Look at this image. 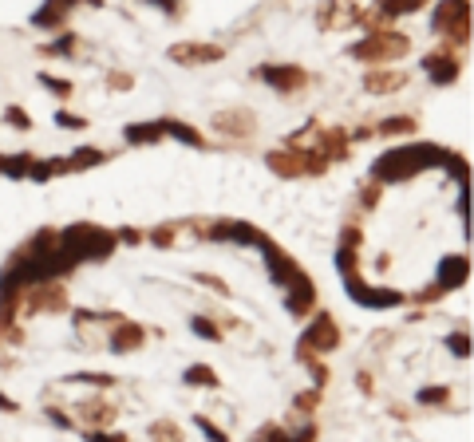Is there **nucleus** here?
<instances>
[{
	"label": "nucleus",
	"instance_id": "nucleus-1",
	"mask_svg": "<svg viewBox=\"0 0 474 442\" xmlns=\"http://www.w3.org/2000/svg\"><path fill=\"white\" fill-rule=\"evenodd\" d=\"M447 150L442 146H431V142H415V146H399V150H387V154L376 158V182H403L411 174H419L423 166H442Z\"/></svg>",
	"mask_w": 474,
	"mask_h": 442
},
{
	"label": "nucleus",
	"instance_id": "nucleus-2",
	"mask_svg": "<svg viewBox=\"0 0 474 442\" xmlns=\"http://www.w3.org/2000/svg\"><path fill=\"white\" fill-rule=\"evenodd\" d=\"M407 36H395V32H368L360 44L352 47V56L356 60H363V63H392V60H399L403 51H407Z\"/></svg>",
	"mask_w": 474,
	"mask_h": 442
},
{
	"label": "nucleus",
	"instance_id": "nucleus-3",
	"mask_svg": "<svg viewBox=\"0 0 474 442\" xmlns=\"http://www.w3.org/2000/svg\"><path fill=\"white\" fill-rule=\"evenodd\" d=\"M431 28L439 36H451V40H462L466 44V32H471V4L466 0H442L435 16H431Z\"/></svg>",
	"mask_w": 474,
	"mask_h": 442
},
{
	"label": "nucleus",
	"instance_id": "nucleus-4",
	"mask_svg": "<svg viewBox=\"0 0 474 442\" xmlns=\"http://www.w3.org/2000/svg\"><path fill=\"white\" fill-rule=\"evenodd\" d=\"M336 344H340V328L324 312L316 316L313 324H308V332L300 336V351H336Z\"/></svg>",
	"mask_w": 474,
	"mask_h": 442
},
{
	"label": "nucleus",
	"instance_id": "nucleus-5",
	"mask_svg": "<svg viewBox=\"0 0 474 442\" xmlns=\"http://www.w3.org/2000/svg\"><path fill=\"white\" fill-rule=\"evenodd\" d=\"M344 281H348V296L356 300V304H368V308H395V304H403V296H399L395 288H372V284H360L352 272H348Z\"/></svg>",
	"mask_w": 474,
	"mask_h": 442
},
{
	"label": "nucleus",
	"instance_id": "nucleus-6",
	"mask_svg": "<svg viewBox=\"0 0 474 442\" xmlns=\"http://www.w3.org/2000/svg\"><path fill=\"white\" fill-rule=\"evenodd\" d=\"M466 277H471V261L462 253L458 257H442L439 272H435V292H451L458 284H466Z\"/></svg>",
	"mask_w": 474,
	"mask_h": 442
},
{
	"label": "nucleus",
	"instance_id": "nucleus-7",
	"mask_svg": "<svg viewBox=\"0 0 474 442\" xmlns=\"http://www.w3.org/2000/svg\"><path fill=\"white\" fill-rule=\"evenodd\" d=\"M257 75L265 79V83H273L281 95H289V91H297V87H304V71L300 67H284V63H265V67H257Z\"/></svg>",
	"mask_w": 474,
	"mask_h": 442
},
{
	"label": "nucleus",
	"instance_id": "nucleus-8",
	"mask_svg": "<svg viewBox=\"0 0 474 442\" xmlns=\"http://www.w3.org/2000/svg\"><path fill=\"white\" fill-rule=\"evenodd\" d=\"M427 79L431 83H439V87H447V83H455L458 71H462V63L451 56V51H439V56H427Z\"/></svg>",
	"mask_w": 474,
	"mask_h": 442
},
{
	"label": "nucleus",
	"instance_id": "nucleus-9",
	"mask_svg": "<svg viewBox=\"0 0 474 442\" xmlns=\"http://www.w3.org/2000/svg\"><path fill=\"white\" fill-rule=\"evenodd\" d=\"M225 51L214 44H174L170 47V60L174 63H186V67H194V63H210V60H221Z\"/></svg>",
	"mask_w": 474,
	"mask_h": 442
},
{
	"label": "nucleus",
	"instance_id": "nucleus-10",
	"mask_svg": "<svg viewBox=\"0 0 474 442\" xmlns=\"http://www.w3.org/2000/svg\"><path fill=\"white\" fill-rule=\"evenodd\" d=\"M205 237H210V241H241V245H257V241H261V233H257L253 225H245V221H221V225H214Z\"/></svg>",
	"mask_w": 474,
	"mask_h": 442
},
{
	"label": "nucleus",
	"instance_id": "nucleus-11",
	"mask_svg": "<svg viewBox=\"0 0 474 442\" xmlns=\"http://www.w3.org/2000/svg\"><path fill=\"white\" fill-rule=\"evenodd\" d=\"M142 344V328L139 324H119V332L111 336V351H135Z\"/></svg>",
	"mask_w": 474,
	"mask_h": 442
},
{
	"label": "nucleus",
	"instance_id": "nucleus-12",
	"mask_svg": "<svg viewBox=\"0 0 474 442\" xmlns=\"http://www.w3.org/2000/svg\"><path fill=\"white\" fill-rule=\"evenodd\" d=\"M162 139V123H131L126 126V142H158Z\"/></svg>",
	"mask_w": 474,
	"mask_h": 442
},
{
	"label": "nucleus",
	"instance_id": "nucleus-13",
	"mask_svg": "<svg viewBox=\"0 0 474 442\" xmlns=\"http://www.w3.org/2000/svg\"><path fill=\"white\" fill-rule=\"evenodd\" d=\"M162 135H174V139L190 142V146H202L205 142L198 130H190V123H178V119H166V123H162Z\"/></svg>",
	"mask_w": 474,
	"mask_h": 442
},
{
	"label": "nucleus",
	"instance_id": "nucleus-14",
	"mask_svg": "<svg viewBox=\"0 0 474 442\" xmlns=\"http://www.w3.org/2000/svg\"><path fill=\"white\" fill-rule=\"evenodd\" d=\"M32 166V154H0V174L8 178H24Z\"/></svg>",
	"mask_w": 474,
	"mask_h": 442
},
{
	"label": "nucleus",
	"instance_id": "nucleus-15",
	"mask_svg": "<svg viewBox=\"0 0 474 442\" xmlns=\"http://www.w3.org/2000/svg\"><path fill=\"white\" fill-rule=\"evenodd\" d=\"M363 87H368V91H395V87H403V75H399V71H383V75H363Z\"/></svg>",
	"mask_w": 474,
	"mask_h": 442
},
{
	"label": "nucleus",
	"instance_id": "nucleus-16",
	"mask_svg": "<svg viewBox=\"0 0 474 442\" xmlns=\"http://www.w3.org/2000/svg\"><path fill=\"white\" fill-rule=\"evenodd\" d=\"M419 8H427V0H379L383 16H407V12H419Z\"/></svg>",
	"mask_w": 474,
	"mask_h": 442
},
{
	"label": "nucleus",
	"instance_id": "nucleus-17",
	"mask_svg": "<svg viewBox=\"0 0 474 442\" xmlns=\"http://www.w3.org/2000/svg\"><path fill=\"white\" fill-rule=\"evenodd\" d=\"M186 383L190 387H218V375H214V367L194 363V367H186Z\"/></svg>",
	"mask_w": 474,
	"mask_h": 442
},
{
	"label": "nucleus",
	"instance_id": "nucleus-18",
	"mask_svg": "<svg viewBox=\"0 0 474 442\" xmlns=\"http://www.w3.org/2000/svg\"><path fill=\"white\" fill-rule=\"evenodd\" d=\"M103 150H95V146H87V150H76V154L67 158V170H87V166H99L103 162Z\"/></svg>",
	"mask_w": 474,
	"mask_h": 442
},
{
	"label": "nucleus",
	"instance_id": "nucleus-19",
	"mask_svg": "<svg viewBox=\"0 0 474 442\" xmlns=\"http://www.w3.org/2000/svg\"><path fill=\"white\" fill-rule=\"evenodd\" d=\"M253 119L249 115H218V130H225V135H237V130H241V135H249L253 130Z\"/></svg>",
	"mask_w": 474,
	"mask_h": 442
},
{
	"label": "nucleus",
	"instance_id": "nucleus-20",
	"mask_svg": "<svg viewBox=\"0 0 474 442\" xmlns=\"http://www.w3.org/2000/svg\"><path fill=\"white\" fill-rule=\"evenodd\" d=\"M379 135H415V119L411 115H399V119H387L379 126Z\"/></svg>",
	"mask_w": 474,
	"mask_h": 442
},
{
	"label": "nucleus",
	"instance_id": "nucleus-21",
	"mask_svg": "<svg viewBox=\"0 0 474 442\" xmlns=\"http://www.w3.org/2000/svg\"><path fill=\"white\" fill-rule=\"evenodd\" d=\"M4 119L16 126V130H32V119H28V110H20V107H8L4 110Z\"/></svg>",
	"mask_w": 474,
	"mask_h": 442
},
{
	"label": "nucleus",
	"instance_id": "nucleus-22",
	"mask_svg": "<svg viewBox=\"0 0 474 442\" xmlns=\"http://www.w3.org/2000/svg\"><path fill=\"white\" fill-rule=\"evenodd\" d=\"M40 83H44V87H52V91H60V95H71V83H67V79H56V75H40Z\"/></svg>",
	"mask_w": 474,
	"mask_h": 442
},
{
	"label": "nucleus",
	"instance_id": "nucleus-23",
	"mask_svg": "<svg viewBox=\"0 0 474 442\" xmlns=\"http://www.w3.org/2000/svg\"><path fill=\"white\" fill-rule=\"evenodd\" d=\"M56 123H60L63 130H83V126H87L79 115H67V110H60V115H56Z\"/></svg>",
	"mask_w": 474,
	"mask_h": 442
},
{
	"label": "nucleus",
	"instance_id": "nucleus-24",
	"mask_svg": "<svg viewBox=\"0 0 474 442\" xmlns=\"http://www.w3.org/2000/svg\"><path fill=\"white\" fill-rule=\"evenodd\" d=\"M447 344H451V351H455V356H471V336H466V332H462V336H451Z\"/></svg>",
	"mask_w": 474,
	"mask_h": 442
},
{
	"label": "nucleus",
	"instance_id": "nucleus-25",
	"mask_svg": "<svg viewBox=\"0 0 474 442\" xmlns=\"http://www.w3.org/2000/svg\"><path fill=\"white\" fill-rule=\"evenodd\" d=\"M71 47H76V32H67L63 40H56V44H47L44 51H52V56H60V51H71Z\"/></svg>",
	"mask_w": 474,
	"mask_h": 442
},
{
	"label": "nucleus",
	"instance_id": "nucleus-26",
	"mask_svg": "<svg viewBox=\"0 0 474 442\" xmlns=\"http://www.w3.org/2000/svg\"><path fill=\"white\" fill-rule=\"evenodd\" d=\"M71 379H76V383H91V387H111V383H115L111 375H95V371H87V375H71Z\"/></svg>",
	"mask_w": 474,
	"mask_h": 442
},
{
	"label": "nucleus",
	"instance_id": "nucleus-27",
	"mask_svg": "<svg viewBox=\"0 0 474 442\" xmlns=\"http://www.w3.org/2000/svg\"><path fill=\"white\" fill-rule=\"evenodd\" d=\"M419 403H447V387H431V391H419Z\"/></svg>",
	"mask_w": 474,
	"mask_h": 442
},
{
	"label": "nucleus",
	"instance_id": "nucleus-28",
	"mask_svg": "<svg viewBox=\"0 0 474 442\" xmlns=\"http://www.w3.org/2000/svg\"><path fill=\"white\" fill-rule=\"evenodd\" d=\"M194 332H198V336H210V340H218V328H214L210 320H194Z\"/></svg>",
	"mask_w": 474,
	"mask_h": 442
},
{
	"label": "nucleus",
	"instance_id": "nucleus-29",
	"mask_svg": "<svg viewBox=\"0 0 474 442\" xmlns=\"http://www.w3.org/2000/svg\"><path fill=\"white\" fill-rule=\"evenodd\" d=\"M198 426H202L205 434H214V439H225V430H218V426H214V423H205L202 415H198Z\"/></svg>",
	"mask_w": 474,
	"mask_h": 442
},
{
	"label": "nucleus",
	"instance_id": "nucleus-30",
	"mask_svg": "<svg viewBox=\"0 0 474 442\" xmlns=\"http://www.w3.org/2000/svg\"><path fill=\"white\" fill-rule=\"evenodd\" d=\"M150 4H158L162 12H178V0H150Z\"/></svg>",
	"mask_w": 474,
	"mask_h": 442
},
{
	"label": "nucleus",
	"instance_id": "nucleus-31",
	"mask_svg": "<svg viewBox=\"0 0 474 442\" xmlns=\"http://www.w3.org/2000/svg\"><path fill=\"white\" fill-rule=\"evenodd\" d=\"M170 237H174L170 229H158V233H155V241H158V245H170Z\"/></svg>",
	"mask_w": 474,
	"mask_h": 442
}]
</instances>
